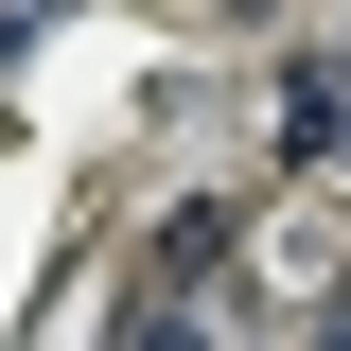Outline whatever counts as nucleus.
<instances>
[{"label": "nucleus", "instance_id": "1", "mask_svg": "<svg viewBox=\"0 0 351 351\" xmlns=\"http://www.w3.org/2000/svg\"><path fill=\"white\" fill-rule=\"evenodd\" d=\"M263 141H281V158H351V123H334V71H281V123H263Z\"/></svg>", "mask_w": 351, "mask_h": 351}]
</instances>
